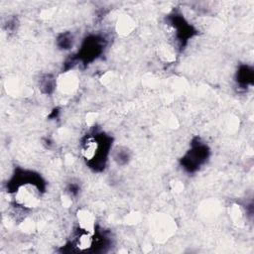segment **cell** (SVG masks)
<instances>
[{
  "mask_svg": "<svg viewBox=\"0 0 254 254\" xmlns=\"http://www.w3.org/2000/svg\"><path fill=\"white\" fill-rule=\"evenodd\" d=\"M110 148V140L104 134L89 135L81 146V154L90 167L97 169L105 165Z\"/></svg>",
  "mask_w": 254,
  "mask_h": 254,
  "instance_id": "1",
  "label": "cell"
},
{
  "mask_svg": "<svg viewBox=\"0 0 254 254\" xmlns=\"http://www.w3.org/2000/svg\"><path fill=\"white\" fill-rule=\"evenodd\" d=\"M41 188L36 181L24 175V181L19 182L13 190V198L17 206L24 209H32L40 204Z\"/></svg>",
  "mask_w": 254,
  "mask_h": 254,
  "instance_id": "2",
  "label": "cell"
},
{
  "mask_svg": "<svg viewBox=\"0 0 254 254\" xmlns=\"http://www.w3.org/2000/svg\"><path fill=\"white\" fill-rule=\"evenodd\" d=\"M78 85H79L78 77L71 70L63 72L56 79V89L64 97H68L74 94L78 88Z\"/></svg>",
  "mask_w": 254,
  "mask_h": 254,
  "instance_id": "3",
  "label": "cell"
},
{
  "mask_svg": "<svg viewBox=\"0 0 254 254\" xmlns=\"http://www.w3.org/2000/svg\"><path fill=\"white\" fill-rule=\"evenodd\" d=\"M78 229L90 234L96 233V218L92 211L87 208H79L76 211Z\"/></svg>",
  "mask_w": 254,
  "mask_h": 254,
  "instance_id": "4",
  "label": "cell"
},
{
  "mask_svg": "<svg viewBox=\"0 0 254 254\" xmlns=\"http://www.w3.org/2000/svg\"><path fill=\"white\" fill-rule=\"evenodd\" d=\"M206 147L204 145L198 144L194 146L189 154H187L185 160H184V165L186 168H188L190 171H192L199 167L201 163L204 161L206 158Z\"/></svg>",
  "mask_w": 254,
  "mask_h": 254,
  "instance_id": "5",
  "label": "cell"
},
{
  "mask_svg": "<svg viewBox=\"0 0 254 254\" xmlns=\"http://www.w3.org/2000/svg\"><path fill=\"white\" fill-rule=\"evenodd\" d=\"M103 45L101 43V40L97 38H92L90 40H87L83 49L81 52L84 54L85 59H90V58H96L97 55H99L102 51Z\"/></svg>",
  "mask_w": 254,
  "mask_h": 254,
  "instance_id": "6",
  "label": "cell"
},
{
  "mask_svg": "<svg viewBox=\"0 0 254 254\" xmlns=\"http://www.w3.org/2000/svg\"><path fill=\"white\" fill-rule=\"evenodd\" d=\"M134 29V22L130 17L123 16L117 22V32L121 35H128Z\"/></svg>",
  "mask_w": 254,
  "mask_h": 254,
  "instance_id": "7",
  "label": "cell"
},
{
  "mask_svg": "<svg viewBox=\"0 0 254 254\" xmlns=\"http://www.w3.org/2000/svg\"><path fill=\"white\" fill-rule=\"evenodd\" d=\"M158 51H159V56L165 62H173V61H175L176 53H175V48L174 47L168 46V45H162L159 48Z\"/></svg>",
  "mask_w": 254,
  "mask_h": 254,
  "instance_id": "8",
  "label": "cell"
},
{
  "mask_svg": "<svg viewBox=\"0 0 254 254\" xmlns=\"http://www.w3.org/2000/svg\"><path fill=\"white\" fill-rule=\"evenodd\" d=\"M252 71L251 70H246V67H244L243 69H241L239 71V82L246 84L248 81L252 80Z\"/></svg>",
  "mask_w": 254,
  "mask_h": 254,
  "instance_id": "9",
  "label": "cell"
}]
</instances>
